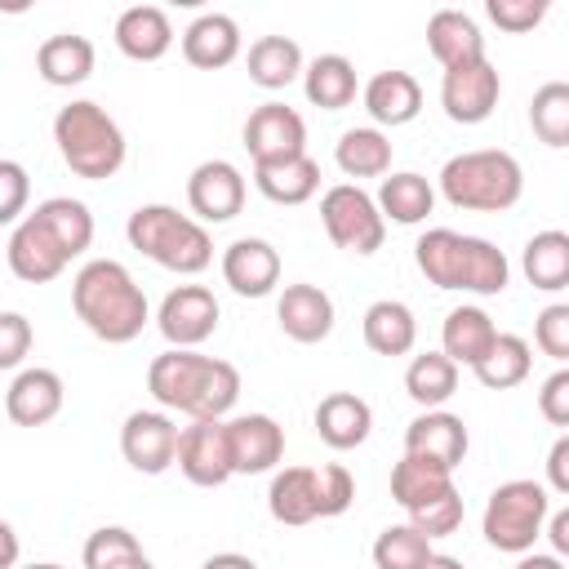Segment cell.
I'll return each instance as SVG.
<instances>
[{
	"label": "cell",
	"mask_w": 569,
	"mask_h": 569,
	"mask_svg": "<svg viewBox=\"0 0 569 569\" xmlns=\"http://www.w3.org/2000/svg\"><path fill=\"white\" fill-rule=\"evenodd\" d=\"M533 369V347L520 338V333H498L493 347L485 351V360L471 369L480 387L489 391H507V387H520Z\"/></svg>",
	"instance_id": "cell-36"
},
{
	"label": "cell",
	"mask_w": 569,
	"mask_h": 569,
	"mask_svg": "<svg viewBox=\"0 0 569 569\" xmlns=\"http://www.w3.org/2000/svg\"><path fill=\"white\" fill-rule=\"evenodd\" d=\"M516 569H565V560L551 556V551H525V556L516 560Z\"/></svg>",
	"instance_id": "cell-53"
},
{
	"label": "cell",
	"mask_w": 569,
	"mask_h": 569,
	"mask_svg": "<svg viewBox=\"0 0 569 569\" xmlns=\"http://www.w3.org/2000/svg\"><path fill=\"white\" fill-rule=\"evenodd\" d=\"M93 40L89 36H76V31H58V36H44L40 49H36V71L44 84L53 89H71V84H84L93 76Z\"/></svg>",
	"instance_id": "cell-26"
},
{
	"label": "cell",
	"mask_w": 569,
	"mask_h": 569,
	"mask_svg": "<svg viewBox=\"0 0 569 569\" xmlns=\"http://www.w3.org/2000/svg\"><path fill=\"white\" fill-rule=\"evenodd\" d=\"M360 102H365L373 129H378V124L400 129V124L418 120V111H422V84H418L409 71L387 67V71L369 76V84L360 89Z\"/></svg>",
	"instance_id": "cell-21"
},
{
	"label": "cell",
	"mask_w": 569,
	"mask_h": 569,
	"mask_svg": "<svg viewBox=\"0 0 569 569\" xmlns=\"http://www.w3.org/2000/svg\"><path fill=\"white\" fill-rule=\"evenodd\" d=\"M529 124L547 147H569V84L547 80L529 102Z\"/></svg>",
	"instance_id": "cell-40"
},
{
	"label": "cell",
	"mask_w": 569,
	"mask_h": 569,
	"mask_svg": "<svg viewBox=\"0 0 569 569\" xmlns=\"http://www.w3.org/2000/svg\"><path fill=\"white\" fill-rule=\"evenodd\" d=\"M267 511L276 525H311L320 520V498H316V467H284L271 476L267 489Z\"/></svg>",
	"instance_id": "cell-29"
},
{
	"label": "cell",
	"mask_w": 569,
	"mask_h": 569,
	"mask_svg": "<svg viewBox=\"0 0 569 569\" xmlns=\"http://www.w3.org/2000/svg\"><path fill=\"white\" fill-rule=\"evenodd\" d=\"M147 391L164 413H182L191 422L227 418L240 396V369L204 351L169 347L147 365Z\"/></svg>",
	"instance_id": "cell-2"
},
{
	"label": "cell",
	"mask_w": 569,
	"mask_h": 569,
	"mask_svg": "<svg viewBox=\"0 0 569 569\" xmlns=\"http://www.w3.org/2000/svg\"><path fill=\"white\" fill-rule=\"evenodd\" d=\"M84 569H156L151 556L142 551V542L124 529V525H102L84 538V551H80Z\"/></svg>",
	"instance_id": "cell-38"
},
{
	"label": "cell",
	"mask_w": 569,
	"mask_h": 569,
	"mask_svg": "<svg viewBox=\"0 0 569 569\" xmlns=\"http://www.w3.org/2000/svg\"><path fill=\"white\" fill-rule=\"evenodd\" d=\"M244 40H240V22L231 13H200L187 31H182V58L200 71H218V67H231L240 58Z\"/></svg>",
	"instance_id": "cell-22"
},
{
	"label": "cell",
	"mask_w": 569,
	"mask_h": 569,
	"mask_svg": "<svg viewBox=\"0 0 569 569\" xmlns=\"http://www.w3.org/2000/svg\"><path fill=\"white\" fill-rule=\"evenodd\" d=\"M18 551H22V542H18L13 525L0 520V569H13V565H18Z\"/></svg>",
	"instance_id": "cell-51"
},
{
	"label": "cell",
	"mask_w": 569,
	"mask_h": 569,
	"mask_svg": "<svg viewBox=\"0 0 569 569\" xmlns=\"http://www.w3.org/2000/svg\"><path fill=\"white\" fill-rule=\"evenodd\" d=\"M316 498H320V520L325 516H342L356 502V480L342 462H325L316 467Z\"/></svg>",
	"instance_id": "cell-44"
},
{
	"label": "cell",
	"mask_w": 569,
	"mask_h": 569,
	"mask_svg": "<svg viewBox=\"0 0 569 569\" xmlns=\"http://www.w3.org/2000/svg\"><path fill=\"white\" fill-rule=\"evenodd\" d=\"M253 187L271 200V204H307L320 191V164L302 151L289 160H271V164H253Z\"/></svg>",
	"instance_id": "cell-30"
},
{
	"label": "cell",
	"mask_w": 569,
	"mask_h": 569,
	"mask_svg": "<svg viewBox=\"0 0 569 569\" xmlns=\"http://www.w3.org/2000/svg\"><path fill=\"white\" fill-rule=\"evenodd\" d=\"M333 160L347 178H387L391 173V138L373 124H356L338 138Z\"/></svg>",
	"instance_id": "cell-35"
},
{
	"label": "cell",
	"mask_w": 569,
	"mask_h": 569,
	"mask_svg": "<svg viewBox=\"0 0 569 569\" xmlns=\"http://www.w3.org/2000/svg\"><path fill=\"white\" fill-rule=\"evenodd\" d=\"M485 13H489L493 27L520 36V31H533L547 18V0H485Z\"/></svg>",
	"instance_id": "cell-45"
},
{
	"label": "cell",
	"mask_w": 569,
	"mask_h": 569,
	"mask_svg": "<svg viewBox=\"0 0 569 569\" xmlns=\"http://www.w3.org/2000/svg\"><path fill=\"white\" fill-rule=\"evenodd\" d=\"M27 200H31V178H27V169H22L18 160H0V227L22 222Z\"/></svg>",
	"instance_id": "cell-46"
},
{
	"label": "cell",
	"mask_w": 569,
	"mask_h": 569,
	"mask_svg": "<svg viewBox=\"0 0 569 569\" xmlns=\"http://www.w3.org/2000/svg\"><path fill=\"white\" fill-rule=\"evenodd\" d=\"M276 320L284 329V338L311 347V342H325L333 333V298L320 289V284H284L280 298H276Z\"/></svg>",
	"instance_id": "cell-20"
},
{
	"label": "cell",
	"mask_w": 569,
	"mask_h": 569,
	"mask_svg": "<svg viewBox=\"0 0 569 569\" xmlns=\"http://www.w3.org/2000/svg\"><path fill=\"white\" fill-rule=\"evenodd\" d=\"M547 493H569V436H556L547 453Z\"/></svg>",
	"instance_id": "cell-49"
},
{
	"label": "cell",
	"mask_w": 569,
	"mask_h": 569,
	"mask_svg": "<svg viewBox=\"0 0 569 569\" xmlns=\"http://www.w3.org/2000/svg\"><path fill=\"white\" fill-rule=\"evenodd\" d=\"M533 342L542 356H551L556 365L569 360V302H551L538 311L533 320Z\"/></svg>",
	"instance_id": "cell-43"
},
{
	"label": "cell",
	"mask_w": 569,
	"mask_h": 569,
	"mask_svg": "<svg viewBox=\"0 0 569 569\" xmlns=\"http://www.w3.org/2000/svg\"><path fill=\"white\" fill-rule=\"evenodd\" d=\"M124 236L142 258L173 276H200L213 262L209 227H200L191 213H178L173 204H138L124 222Z\"/></svg>",
	"instance_id": "cell-7"
},
{
	"label": "cell",
	"mask_w": 569,
	"mask_h": 569,
	"mask_svg": "<svg viewBox=\"0 0 569 569\" xmlns=\"http://www.w3.org/2000/svg\"><path fill=\"white\" fill-rule=\"evenodd\" d=\"M316 436L329 445V449H356V445H365L369 440V431H373V409H369V400L365 396H356V391H329V396H320V405H316Z\"/></svg>",
	"instance_id": "cell-23"
},
{
	"label": "cell",
	"mask_w": 569,
	"mask_h": 569,
	"mask_svg": "<svg viewBox=\"0 0 569 569\" xmlns=\"http://www.w3.org/2000/svg\"><path fill=\"white\" fill-rule=\"evenodd\" d=\"M244 151L253 164L302 156L307 151V120L289 102H262L244 120Z\"/></svg>",
	"instance_id": "cell-14"
},
{
	"label": "cell",
	"mask_w": 569,
	"mask_h": 569,
	"mask_svg": "<svg viewBox=\"0 0 569 569\" xmlns=\"http://www.w3.org/2000/svg\"><path fill=\"white\" fill-rule=\"evenodd\" d=\"M244 67H249V80L258 89H289L298 76H302V49L293 36H258L244 53Z\"/></svg>",
	"instance_id": "cell-33"
},
{
	"label": "cell",
	"mask_w": 569,
	"mask_h": 569,
	"mask_svg": "<svg viewBox=\"0 0 569 569\" xmlns=\"http://www.w3.org/2000/svg\"><path fill=\"white\" fill-rule=\"evenodd\" d=\"M178 471L196 489H218L231 480V449H227V418H200L178 431Z\"/></svg>",
	"instance_id": "cell-11"
},
{
	"label": "cell",
	"mask_w": 569,
	"mask_h": 569,
	"mask_svg": "<svg viewBox=\"0 0 569 569\" xmlns=\"http://www.w3.org/2000/svg\"><path fill=\"white\" fill-rule=\"evenodd\" d=\"M445 489H453V471H445V467H436V462H427V458L405 453V458L391 467V498H396L405 511L422 507L427 498H436V493H445Z\"/></svg>",
	"instance_id": "cell-39"
},
{
	"label": "cell",
	"mask_w": 569,
	"mask_h": 569,
	"mask_svg": "<svg viewBox=\"0 0 569 569\" xmlns=\"http://www.w3.org/2000/svg\"><path fill=\"white\" fill-rule=\"evenodd\" d=\"M360 333H365V347L373 356H409L418 342V320L400 298H378L365 307Z\"/></svg>",
	"instance_id": "cell-28"
},
{
	"label": "cell",
	"mask_w": 569,
	"mask_h": 569,
	"mask_svg": "<svg viewBox=\"0 0 569 569\" xmlns=\"http://www.w3.org/2000/svg\"><path fill=\"white\" fill-rule=\"evenodd\" d=\"M405 391L422 409H445V400L458 391V365L445 351H422L405 369Z\"/></svg>",
	"instance_id": "cell-37"
},
{
	"label": "cell",
	"mask_w": 569,
	"mask_h": 569,
	"mask_svg": "<svg viewBox=\"0 0 569 569\" xmlns=\"http://www.w3.org/2000/svg\"><path fill=\"white\" fill-rule=\"evenodd\" d=\"M413 262L436 289H458V293H476V298H493L511 280V262L493 240L462 236L453 227L422 231L413 244Z\"/></svg>",
	"instance_id": "cell-4"
},
{
	"label": "cell",
	"mask_w": 569,
	"mask_h": 569,
	"mask_svg": "<svg viewBox=\"0 0 569 569\" xmlns=\"http://www.w3.org/2000/svg\"><path fill=\"white\" fill-rule=\"evenodd\" d=\"M422 569H467L458 556H440V551H431L427 560H422Z\"/></svg>",
	"instance_id": "cell-54"
},
{
	"label": "cell",
	"mask_w": 569,
	"mask_h": 569,
	"mask_svg": "<svg viewBox=\"0 0 569 569\" xmlns=\"http://www.w3.org/2000/svg\"><path fill=\"white\" fill-rule=\"evenodd\" d=\"M462 493H458V485L453 489H445V493H436V498H427L422 507H413V511H405L409 516V525L422 533V538H449V533H458V525H462Z\"/></svg>",
	"instance_id": "cell-42"
},
{
	"label": "cell",
	"mask_w": 569,
	"mask_h": 569,
	"mask_svg": "<svg viewBox=\"0 0 569 569\" xmlns=\"http://www.w3.org/2000/svg\"><path fill=\"white\" fill-rule=\"evenodd\" d=\"M427 556H431V538H422L409 520L387 525L373 538V569H422Z\"/></svg>",
	"instance_id": "cell-41"
},
{
	"label": "cell",
	"mask_w": 569,
	"mask_h": 569,
	"mask_svg": "<svg viewBox=\"0 0 569 569\" xmlns=\"http://www.w3.org/2000/svg\"><path fill=\"white\" fill-rule=\"evenodd\" d=\"M502 98V80H498V67L489 58L480 62H467V67H453L440 76V107L453 124H480L493 116Z\"/></svg>",
	"instance_id": "cell-13"
},
{
	"label": "cell",
	"mask_w": 569,
	"mask_h": 569,
	"mask_svg": "<svg viewBox=\"0 0 569 569\" xmlns=\"http://www.w3.org/2000/svg\"><path fill=\"white\" fill-rule=\"evenodd\" d=\"M467 445H471L467 422L458 413H449V409H422L405 427V453L427 458V462H436L445 471H453L467 458Z\"/></svg>",
	"instance_id": "cell-17"
},
{
	"label": "cell",
	"mask_w": 569,
	"mask_h": 569,
	"mask_svg": "<svg viewBox=\"0 0 569 569\" xmlns=\"http://www.w3.org/2000/svg\"><path fill=\"white\" fill-rule=\"evenodd\" d=\"M493 338H498V325H493V316L485 311V307H476V302H462V307H453L449 316H445V325H440V351L462 369H476L480 360H485V351L493 347Z\"/></svg>",
	"instance_id": "cell-27"
},
{
	"label": "cell",
	"mask_w": 569,
	"mask_h": 569,
	"mask_svg": "<svg viewBox=\"0 0 569 569\" xmlns=\"http://www.w3.org/2000/svg\"><path fill=\"white\" fill-rule=\"evenodd\" d=\"M53 142H58L62 164L89 182L116 178L124 164V151H129L124 129L107 116V107H98L89 98H76L53 116Z\"/></svg>",
	"instance_id": "cell-6"
},
{
	"label": "cell",
	"mask_w": 569,
	"mask_h": 569,
	"mask_svg": "<svg viewBox=\"0 0 569 569\" xmlns=\"http://www.w3.org/2000/svg\"><path fill=\"white\" fill-rule=\"evenodd\" d=\"M520 271L533 289L560 293L569 284V236L560 227H547V231L529 236V244L520 253Z\"/></svg>",
	"instance_id": "cell-34"
},
{
	"label": "cell",
	"mask_w": 569,
	"mask_h": 569,
	"mask_svg": "<svg viewBox=\"0 0 569 569\" xmlns=\"http://www.w3.org/2000/svg\"><path fill=\"white\" fill-rule=\"evenodd\" d=\"M440 196L462 213H507L525 196V169L502 147L458 151L440 169Z\"/></svg>",
	"instance_id": "cell-5"
},
{
	"label": "cell",
	"mask_w": 569,
	"mask_h": 569,
	"mask_svg": "<svg viewBox=\"0 0 569 569\" xmlns=\"http://www.w3.org/2000/svg\"><path fill=\"white\" fill-rule=\"evenodd\" d=\"M71 307H76L80 325L93 338L111 342V347L133 342L147 329V320H151V307H147L142 284L116 258H89L76 271V280H71Z\"/></svg>",
	"instance_id": "cell-3"
},
{
	"label": "cell",
	"mask_w": 569,
	"mask_h": 569,
	"mask_svg": "<svg viewBox=\"0 0 569 569\" xmlns=\"http://www.w3.org/2000/svg\"><path fill=\"white\" fill-rule=\"evenodd\" d=\"M36 329L22 311H0V369H18L31 356Z\"/></svg>",
	"instance_id": "cell-47"
},
{
	"label": "cell",
	"mask_w": 569,
	"mask_h": 569,
	"mask_svg": "<svg viewBox=\"0 0 569 569\" xmlns=\"http://www.w3.org/2000/svg\"><path fill=\"white\" fill-rule=\"evenodd\" d=\"M222 280L240 298H267L280 284V253L262 236H240L222 249Z\"/></svg>",
	"instance_id": "cell-18"
},
{
	"label": "cell",
	"mask_w": 569,
	"mask_h": 569,
	"mask_svg": "<svg viewBox=\"0 0 569 569\" xmlns=\"http://www.w3.org/2000/svg\"><path fill=\"white\" fill-rule=\"evenodd\" d=\"M538 413L551 427H569V369H556L538 391Z\"/></svg>",
	"instance_id": "cell-48"
},
{
	"label": "cell",
	"mask_w": 569,
	"mask_h": 569,
	"mask_svg": "<svg viewBox=\"0 0 569 569\" xmlns=\"http://www.w3.org/2000/svg\"><path fill=\"white\" fill-rule=\"evenodd\" d=\"M356 67L342 53H316L311 62H302V93L311 107L325 111H342L356 102Z\"/></svg>",
	"instance_id": "cell-31"
},
{
	"label": "cell",
	"mask_w": 569,
	"mask_h": 569,
	"mask_svg": "<svg viewBox=\"0 0 569 569\" xmlns=\"http://www.w3.org/2000/svg\"><path fill=\"white\" fill-rule=\"evenodd\" d=\"M547 516H551V493L542 480H507L489 493L485 516H480V533L493 551L525 556L542 538Z\"/></svg>",
	"instance_id": "cell-8"
},
{
	"label": "cell",
	"mask_w": 569,
	"mask_h": 569,
	"mask_svg": "<svg viewBox=\"0 0 569 569\" xmlns=\"http://www.w3.org/2000/svg\"><path fill=\"white\" fill-rule=\"evenodd\" d=\"M320 222H325V236L347 249V253H378L382 240H387V222L373 204V196L360 187V182H338L320 196Z\"/></svg>",
	"instance_id": "cell-9"
},
{
	"label": "cell",
	"mask_w": 569,
	"mask_h": 569,
	"mask_svg": "<svg viewBox=\"0 0 569 569\" xmlns=\"http://www.w3.org/2000/svg\"><path fill=\"white\" fill-rule=\"evenodd\" d=\"M542 529H547V538H551V556H560V560H565V556H569V507L551 511Z\"/></svg>",
	"instance_id": "cell-50"
},
{
	"label": "cell",
	"mask_w": 569,
	"mask_h": 569,
	"mask_svg": "<svg viewBox=\"0 0 569 569\" xmlns=\"http://www.w3.org/2000/svg\"><path fill=\"white\" fill-rule=\"evenodd\" d=\"M187 204L196 222H231L244 209V173L231 160H200L187 178Z\"/></svg>",
	"instance_id": "cell-15"
},
{
	"label": "cell",
	"mask_w": 569,
	"mask_h": 569,
	"mask_svg": "<svg viewBox=\"0 0 569 569\" xmlns=\"http://www.w3.org/2000/svg\"><path fill=\"white\" fill-rule=\"evenodd\" d=\"M218 316H222V307H218L213 289H204V284H178V289L164 293V302L156 311V329L164 333L169 347L196 351L204 338H213Z\"/></svg>",
	"instance_id": "cell-10"
},
{
	"label": "cell",
	"mask_w": 569,
	"mask_h": 569,
	"mask_svg": "<svg viewBox=\"0 0 569 569\" xmlns=\"http://www.w3.org/2000/svg\"><path fill=\"white\" fill-rule=\"evenodd\" d=\"M200 569H258L249 556H240V551H218V556H209Z\"/></svg>",
	"instance_id": "cell-52"
},
{
	"label": "cell",
	"mask_w": 569,
	"mask_h": 569,
	"mask_svg": "<svg viewBox=\"0 0 569 569\" xmlns=\"http://www.w3.org/2000/svg\"><path fill=\"white\" fill-rule=\"evenodd\" d=\"M373 204H378L382 222L391 218V222H400V227H418V222H427V213L436 209V187H431L422 173H413V169L387 173L382 187H378V196H373Z\"/></svg>",
	"instance_id": "cell-32"
},
{
	"label": "cell",
	"mask_w": 569,
	"mask_h": 569,
	"mask_svg": "<svg viewBox=\"0 0 569 569\" xmlns=\"http://www.w3.org/2000/svg\"><path fill=\"white\" fill-rule=\"evenodd\" d=\"M178 422L164 409H133L120 427V453L133 471L142 476H160L173 467L178 458Z\"/></svg>",
	"instance_id": "cell-12"
},
{
	"label": "cell",
	"mask_w": 569,
	"mask_h": 569,
	"mask_svg": "<svg viewBox=\"0 0 569 569\" xmlns=\"http://www.w3.org/2000/svg\"><path fill=\"white\" fill-rule=\"evenodd\" d=\"M13 569H62V565H53V560H31V565H13Z\"/></svg>",
	"instance_id": "cell-55"
},
{
	"label": "cell",
	"mask_w": 569,
	"mask_h": 569,
	"mask_svg": "<svg viewBox=\"0 0 569 569\" xmlns=\"http://www.w3.org/2000/svg\"><path fill=\"white\" fill-rule=\"evenodd\" d=\"M89 244H93V213H89V204L71 200V196H49L31 213H22V222L13 227L9 244H4V258H9V271L18 280L49 284Z\"/></svg>",
	"instance_id": "cell-1"
},
{
	"label": "cell",
	"mask_w": 569,
	"mask_h": 569,
	"mask_svg": "<svg viewBox=\"0 0 569 569\" xmlns=\"http://www.w3.org/2000/svg\"><path fill=\"white\" fill-rule=\"evenodd\" d=\"M116 49L133 62H160L173 49V22L160 4H129L116 18Z\"/></svg>",
	"instance_id": "cell-24"
},
{
	"label": "cell",
	"mask_w": 569,
	"mask_h": 569,
	"mask_svg": "<svg viewBox=\"0 0 569 569\" xmlns=\"http://www.w3.org/2000/svg\"><path fill=\"white\" fill-rule=\"evenodd\" d=\"M227 449H231V476L276 471V462L284 458V427L271 413H236L227 418Z\"/></svg>",
	"instance_id": "cell-16"
},
{
	"label": "cell",
	"mask_w": 569,
	"mask_h": 569,
	"mask_svg": "<svg viewBox=\"0 0 569 569\" xmlns=\"http://www.w3.org/2000/svg\"><path fill=\"white\" fill-rule=\"evenodd\" d=\"M427 49L431 58L453 71V67H467V62H480L485 58V36H480V22L462 9H436L427 18Z\"/></svg>",
	"instance_id": "cell-25"
},
{
	"label": "cell",
	"mask_w": 569,
	"mask_h": 569,
	"mask_svg": "<svg viewBox=\"0 0 569 569\" xmlns=\"http://www.w3.org/2000/svg\"><path fill=\"white\" fill-rule=\"evenodd\" d=\"M62 400H67L62 378L44 365H31V369H18V378L9 382L4 413H9L13 427H44L62 413Z\"/></svg>",
	"instance_id": "cell-19"
}]
</instances>
